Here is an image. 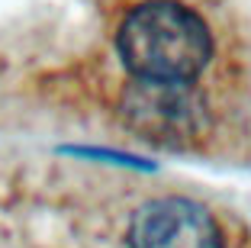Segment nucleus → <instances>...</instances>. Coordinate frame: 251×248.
<instances>
[{
	"instance_id": "1",
	"label": "nucleus",
	"mask_w": 251,
	"mask_h": 248,
	"mask_svg": "<svg viewBox=\"0 0 251 248\" xmlns=\"http://www.w3.org/2000/svg\"><path fill=\"white\" fill-rule=\"evenodd\" d=\"M200 0H116L113 52L139 87L190 90L216 58Z\"/></svg>"
},
{
	"instance_id": "2",
	"label": "nucleus",
	"mask_w": 251,
	"mask_h": 248,
	"mask_svg": "<svg viewBox=\"0 0 251 248\" xmlns=\"http://www.w3.org/2000/svg\"><path fill=\"white\" fill-rule=\"evenodd\" d=\"M126 248H229L222 222L190 197H155L135 206Z\"/></svg>"
}]
</instances>
